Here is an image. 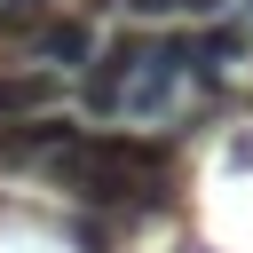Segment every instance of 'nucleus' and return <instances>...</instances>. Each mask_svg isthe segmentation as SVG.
I'll use <instances>...</instances> for the list:
<instances>
[{"instance_id": "f257e3e1", "label": "nucleus", "mask_w": 253, "mask_h": 253, "mask_svg": "<svg viewBox=\"0 0 253 253\" xmlns=\"http://www.w3.org/2000/svg\"><path fill=\"white\" fill-rule=\"evenodd\" d=\"M166 166H174L166 142H142V134H79L47 174H55L79 206H126V190H134V213H158L166 190H174Z\"/></svg>"}, {"instance_id": "f03ea898", "label": "nucleus", "mask_w": 253, "mask_h": 253, "mask_svg": "<svg viewBox=\"0 0 253 253\" xmlns=\"http://www.w3.org/2000/svg\"><path fill=\"white\" fill-rule=\"evenodd\" d=\"M79 142V126L71 119H16V126H0V166H32V158H63Z\"/></svg>"}, {"instance_id": "7ed1b4c3", "label": "nucleus", "mask_w": 253, "mask_h": 253, "mask_svg": "<svg viewBox=\"0 0 253 253\" xmlns=\"http://www.w3.org/2000/svg\"><path fill=\"white\" fill-rule=\"evenodd\" d=\"M32 63H47V71H79V63H95V32H87L79 16H47V24L32 32Z\"/></svg>"}, {"instance_id": "20e7f679", "label": "nucleus", "mask_w": 253, "mask_h": 253, "mask_svg": "<svg viewBox=\"0 0 253 253\" xmlns=\"http://www.w3.org/2000/svg\"><path fill=\"white\" fill-rule=\"evenodd\" d=\"M47 95H55L47 71H16V79H0V126H8V119H40Z\"/></svg>"}, {"instance_id": "39448f33", "label": "nucleus", "mask_w": 253, "mask_h": 253, "mask_svg": "<svg viewBox=\"0 0 253 253\" xmlns=\"http://www.w3.org/2000/svg\"><path fill=\"white\" fill-rule=\"evenodd\" d=\"M126 16H206V0H119Z\"/></svg>"}, {"instance_id": "423d86ee", "label": "nucleus", "mask_w": 253, "mask_h": 253, "mask_svg": "<svg viewBox=\"0 0 253 253\" xmlns=\"http://www.w3.org/2000/svg\"><path fill=\"white\" fill-rule=\"evenodd\" d=\"M40 24V0H0V40L8 32H32Z\"/></svg>"}, {"instance_id": "0eeeda50", "label": "nucleus", "mask_w": 253, "mask_h": 253, "mask_svg": "<svg viewBox=\"0 0 253 253\" xmlns=\"http://www.w3.org/2000/svg\"><path fill=\"white\" fill-rule=\"evenodd\" d=\"M71 245H79V253H103V245H111V229H103V221H87V213H79V221H71Z\"/></svg>"}]
</instances>
